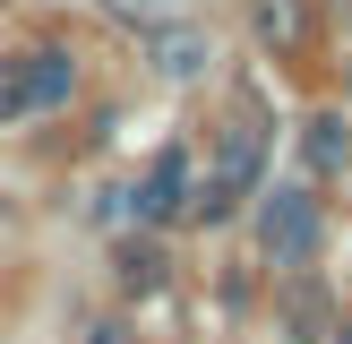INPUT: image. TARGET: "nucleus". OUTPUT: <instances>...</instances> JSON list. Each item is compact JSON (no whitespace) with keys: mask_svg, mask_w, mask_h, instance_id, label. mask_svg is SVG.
<instances>
[{"mask_svg":"<svg viewBox=\"0 0 352 344\" xmlns=\"http://www.w3.org/2000/svg\"><path fill=\"white\" fill-rule=\"evenodd\" d=\"M258 241H267V258H309V241H318V198L309 189H267V206H258Z\"/></svg>","mask_w":352,"mask_h":344,"instance_id":"1","label":"nucleus"},{"mask_svg":"<svg viewBox=\"0 0 352 344\" xmlns=\"http://www.w3.org/2000/svg\"><path fill=\"white\" fill-rule=\"evenodd\" d=\"M120 198H129V206H138L146 224L181 215V198H189V164H181V155H155V172H146L138 189H120Z\"/></svg>","mask_w":352,"mask_h":344,"instance_id":"2","label":"nucleus"},{"mask_svg":"<svg viewBox=\"0 0 352 344\" xmlns=\"http://www.w3.org/2000/svg\"><path fill=\"white\" fill-rule=\"evenodd\" d=\"M250 26L267 52H309V0H250Z\"/></svg>","mask_w":352,"mask_h":344,"instance_id":"3","label":"nucleus"},{"mask_svg":"<svg viewBox=\"0 0 352 344\" xmlns=\"http://www.w3.org/2000/svg\"><path fill=\"white\" fill-rule=\"evenodd\" d=\"M301 155H309V172H344L352 164V129H344V112H318L301 129Z\"/></svg>","mask_w":352,"mask_h":344,"instance_id":"4","label":"nucleus"},{"mask_svg":"<svg viewBox=\"0 0 352 344\" xmlns=\"http://www.w3.org/2000/svg\"><path fill=\"white\" fill-rule=\"evenodd\" d=\"M26 69H34V112H60L78 95V61L69 52H26Z\"/></svg>","mask_w":352,"mask_h":344,"instance_id":"5","label":"nucleus"},{"mask_svg":"<svg viewBox=\"0 0 352 344\" xmlns=\"http://www.w3.org/2000/svg\"><path fill=\"white\" fill-rule=\"evenodd\" d=\"M258 164H267V129L258 120H232V138H223V189L258 181Z\"/></svg>","mask_w":352,"mask_h":344,"instance_id":"6","label":"nucleus"},{"mask_svg":"<svg viewBox=\"0 0 352 344\" xmlns=\"http://www.w3.org/2000/svg\"><path fill=\"white\" fill-rule=\"evenodd\" d=\"M155 69H164V78H198L206 69V34L198 26H164L155 34Z\"/></svg>","mask_w":352,"mask_h":344,"instance_id":"7","label":"nucleus"},{"mask_svg":"<svg viewBox=\"0 0 352 344\" xmlns=\"http://www.w3.org/2000/svg\"><path fill=\"white\" fill-rule=\"evenodd\" d=\"M284 336L292 344H318L327 336V292L318 284H284Z\"/></svg>","mask_w":352,"mask_h":344,"instance_id":"8","label":"nucleus"},{"mask_svg":"<svg viewBox=\"0 0 352 344\" xmlns=\"http://www.w3.org/2000/svg\"><path fill=\"white\" fill-rule=\"evenodd\" d=\"M34 112V69L26 52H0V120H26Z\"/></svg>","mask_w":352,"mask_h":344,"instance_id":"9","label":"nucleus"},{"mask_svg":"<svg viewBox=\"0 0 352 344\" xmlns=\"http://www.w3.org/2000/svg\"><path fill=\"white\" fill-rule=\"evenodd\" d=\"M120 275H129V284H138V292H146V284H155V275H164V258H155V250H146V241H138V250H129V258H120Z\"/></svg>","mask_w":352,"mask_h":344,"instance_id":"10","label":"nucleus"},{"mask_svg":"<svg viewBox=\"0 0 352 344\" xmlns=\"http://www.w3.org/2000/svg\"><path fill=\"white\" fill-rule=\"evenodd\" d=\"M189 215H198V224H223V215H232V189H223V181L198 189V206H189Z\"/></svg>","mask_w":352,"mask_h":344,"instance_id":"11","label":"nucleus"},{"mask_svg":"<svg viewBox=\"0 0 352 344\" xmlns=\"http://www.w3.org/2000/svg\"><path fill=\"white\" fill-rule=\"evenodd\" d=\"M86 344H138V336H129V319H95V327H86Z\"/></svg>","mask_w":352,"mask_h":344,"instance_id":"12","label":"nucleus"},{"mask_svg":"<svg viewBox=\"0 0 352 344\" xmlns=\"http://www.w3.org/2000/svg\"><path fill=\"white\" fill-rule=\"evenodd\" d=\"M112 9H120V17H155V0H112Z\"/></svg>","mask_w":352,"mask_h":344,"instance_id":"13","label":"nucleus"}]
</instances>
